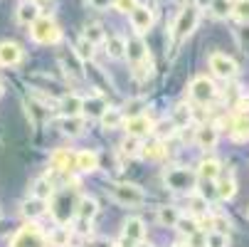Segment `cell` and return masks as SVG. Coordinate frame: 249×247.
<instances>
[{"label":"cell","mask_w":249,"mask_h":247,"mask_svg":"<svg viewBox=\"0 0 249 247\" xmlns=\"http://www.w3.org/2000/svg\"><path fill=\"white\" fill-rule=\"evenodd\" d=\"M30 35H32V40L37 42V45H57V42L62 40L59 25H57L52 18H42V15L32 22Z\"/></svg>","instance_id":"cell-1"},{"label":"cell","mask_w":249,"mask_h":247,"mask_svg":"<svg viewBox=\"0 0 249 247\" xmlns=\"http://www.w3.org/2000/svg\"><path fill=\"white\" fill-rule=\"evenodd\" d=\"M197 22H200V8L197 5H185L180 10V15L175 18V25H173L175 40L180 42V40L190 38V35L195 32V27H197Z\"/></svg>","instance_id":"cell-2"},{"label":"cell","mask_w":249,"mask_h":247,"mask_svg":"<svg viewBox=\"0 0 249 247\" xmlns=\"http://www.w3.org/2000/svg\"><path fill=\"white\" fill-rule=\"evenodd\" d=\"M163 181H165V186H168L170 190L183 193V190H193V188H195L197 173L190 171V168H170V171H165Z\"/></svg>","instance_id":"cell-3"},{"label":"cell","mask_w":249,"mask_h":247,"mask_svg":"<svg viewBox=\"0 0 249 247\" xmlns=\"http://www.w3.org/2000/svg\"><path fill=\"white\" fill-rule=\"evenodd\" d=\"M10 247H47V237L42 235V230L37 225L27 223L25 228H20L13 240H10Z\"/></svg>","instance_id":"cell-4"},{"label":"cell","mask_w":249,"mask_h":247,"mask_svg":"<svg viewBox=\"0 0 249 247\" xmlns=\"http://www.w3.org/2000/svg\"><path fill=\"white\" fill-rule=\"evenodd\" d=\"M111 195H114L116 203L128 205V208L146 203V193L141 190L138 186H133V183H116V186H111Z\"/></svg>","instance_id":"cell-5"},{"label":"cell","mask_w":249,"mask_h":247,"mask_svg":"<svg viewBox=\"0 0 249 247\" xmlns=\"http://www.w3.org/2000/svg\"><path fill=\"white\" fill-rule=\"evenodd\" d=\"M143 235H146L143 220L141 218H128L124 223V232H121L119 247H136L138 242H143Z\"/></svg>","instance_id":"cell-6"},{"label":"cell","mask_w":249,"mask_h":247,"mask_svg":"<svg viewBox=\"0 0 249 247\" xmlns=\"http://www.w3.org/2000/svg\"><path fill=\"white\" fill-rule=\"evenodd\" d=\"M217 96V87L212 84V79L207 77H195L190 82V99L197 104H210L212 99Z\"/></svg>","instance_id":"cell-7"},{"label":"cell","mask_w":249,"mask_h":247,"mask_svg":"<svg viewBox=\"0 0 249 247\" xmlns=\"http://www.w3.org/2000/svg\"><path fill=\"white\" fill-rule=\"evenodd\" d=\"M210 69L215 72L220 79H234L237 77V62L222 52H212L210 55Z\"/></svg>","instance_id":"cell-8"},{"label":"cell","mask_w":249,"mask_h":247,"mask_svg":"<svg viewBox=\"0 0 249 247\" xmlns=\"http://www.w3.org/2000/svg\"><path fill=\"white\" fill-rule=\"evenodd\" d=\"M153 129H156V124H153V119L146 116V114L131 116V119L126 121V133L133 136V138H143V136L153 133Z\"/></svg>","instance_id":"cell-9"},{"label":"cell","mask_w":249,"mask_h":247,"mask_svg":"<svg viewBox=\"0 0 249 247\" xmlns=\"http://www.w3.org/2000/svg\"><path fill=\"white\" fill-rule=\"evenodd\" d=\"M131 25H133V30H136L138 35L148 32V30L153 27V10L146 8V5H136V8L131 10Z\"/></svg>","instance_id":"cell-10"},{"label":"cell","mask_w":249,"mask_h":247,"mask_svg":"<svg viewBox=\"0 0 249 247\" xmlns=\"http://www.w3.org/2000/svg\"><path fill=\"white\" fill-rule=\"evenodd\" d=\"M22 62V47L18 42H0V64L15 67Z\"/></svg>","instance_id":"cell-11"},{"label":"cell","mask_w":249,"mask_h":247,"mask_svg":"<svg viewBox=\"0 0 249 247\" xmlns=\"http://www.w3.org/2000/svg\"><path fill=\"white\" fill-rule=\"evenodd\" d=\"M217 138H220V133H217V129L212 126V124H202L195 131V144L200 149H215L217 146Z\"/></svg>","instance_id":"cell-12"},{"label":"cell","mask_w":249,"mask_h":247,"mask_svg":"<svg viewBox=\"0 0 249 247\" xmlns=\"http://www.w3.org/2000/svg\"><path fill=\"white\" fill-rule=\"evenodd\" d=\"M57 107L64 116H82L84 114V99L77 94H67V96H62V101Z\"/></svg>","instance_id":"cell-13"},{"label":"cell","mask_w":249,"mask_h":247,"mask_svg":"<svg viewBox=\"0 0 249 247\" xmlns=\"http://www.w3.org/2000/svg\"><path fill=\"white\" fill-rule=\"evenodd\" d=\"M15 18H18V22H22V25H32L35 20L40 18V5L35 3V0H25V3L18 5Z\"/></svg>","instance_id":"cell-14"},{"label":"cell","mask_w":249,"mask_h":247,"mask_svg":"<svg viewBox=\"0 0 249 247\" xmlns=\"http://www.w3.org/2000/svg\"><path fill=\"white\" fill-rule=\"evenodd\" d=\"M197 178L205 181V183H215V181L220 178V163H217L215 158L200 161V166H197Z\"/></svg>","instance_id":"cell-15"},{"label":"cell","mask_w":249,"mask_h":247,"mask_svg":"<svg viewBox=\"0 0 249 247\" xmlns=\"http://www.w3.org/2000/svg\"><path fill=\"white\" fill-rule=\"evenodd\" d=\"M126 57H128V62H131V64H138V62L148 59L146 42L141 40V38H136V40H128V42H126Z\"/></svg>","instance_id":"cell-16"},{"label":"cell","mask_w":249,"mask_h":247,"mask_svg":"<svg viewBox=\"0 0 249 247\" xmlns=\"http://www.w3.org/2000/svg\"><path fill=\"white\" fill-rule=\"evenodd\" d=\"M74 168H79L82 173H91L99 168V153L96 151H79L74 156Z\"/></svg>","instance_id":"cell-17"},{"label":"cell","mask_w":249,"mask_h":247,"mask_svg":"<svg viewBox=\"0 0 249 247\" xmlns=\"http://www.w3.org/2000/svg\"><path fill=\"white\" fill-rule=\"evenodd\" d=\"M22 215L27 218V220H35V218H40L42 213H45V210H47V200H42V198H27L25 203H22Z\"/></svg>","instance_id":"cell-18"},{"label":"cell","mask_w":249,"mask_h":247,"mask_svg":"<svg viewBox=\"0 0 249 247\" xmlns=\"http://www.w3.org/2000/svg\"><path fill=\"white\" fill-rule=\"evenodd\" d=\"M96 213H99V205H96V200L94 198H79V203H77V215L84 220V223H91L94 218H96Z\"/></svg>","instance_id":"cell-19"},{"label":"cell","mask_w":249,"mask_h":247,"mask_svg":"<svg viewBox=\"0 0 249 247\" xmlns=\"http://www.w3.org/2000/svg\"><path fill=\"white\" fill-rule=\"evenodd\" d=\"M50 161H52V168H57V171H72L74 168V153H69L67 149H57Z\"/></svg>","instance_id":"cell-20"},{"label":"cell","mask_w":249,"mask_h":247,"mask_svg":"<svg viewBox=\"0 0 249 247\" xmlns=\"http://www.w3.org/2000/svg\"><path fill=\"white\" fill-rule=\"evenodd\" d=\"M215 193H217L220 200H232V198H234V193H237V183H234L232 175H227V178H217V181H215Z\"/></svg>","instance_id":"cell-21"},{"label":"cell","mask_w":249,"mask_h":247,"mask_svg":"<svg viewBox=\"0 0 249 247\" xmlns=\"http://www.w3.org/2000/svg\"><path fill=\"white\" fill-rule=\"evenodd\" d=\"M232 138L234 141L249 138V114H237V119L232 121Z\"/></svg>","instance_id":"cell-22"},{"label":"cell","mask_w":249,"mask_h":247,"mask_svg":"<svg viewBox=\"0 0 249 247\" xmlns=\"http://www.w3.org/2000/svg\"><path fill=\"white\" fill-rule=\"evenodd\" d=\"M178 220H180V213H178V208H173V205H163V208H158V223H160L163 228H175Z\"/></svg>","instance_id":"cell-23"},{"label":"cell","mask_w":249,"mask_h":247,"mask_svg":"<svg viewBox=\"0 0 249 247\" xmlns=\"http://www.w3.org/2000/svg\"><path fill=\"white\" fill-rule=\"evenodd\" d=\"M59 129H62V133H67V136H79L82 129H84V121H82V116H64V119L59 121Z\"/></svg>","instance_id":"cell-24"},{"label":"cell","mask_w":249,"mask_h":247,"mask_svg":"<svg viewBox=\"0 0 249 247\" xmlns=\"http://www.w3.org/2000/svg\"><path fill=\"white\" fill-rule=\"evenodd\" d=\"M99 121H101V126L104 129H119L121 124H124V114L119 112V109H106L101 116H99Z\"/></svg>","instance_id":"cell-25"},{"label":"cell","mask_w":249,"mask_h":247,"mask_svg":"<svg viewBox=\"0 0 249 247\" xmlns=\"http://www.w3.org/2000/svg\"><path fill=\"white\" fill-rule=\"evenodd\" d=\"M210 13L217 20H227L232 15V3L230 0H210Z\"/></svg>","instance_id":"cell-26"},{"label":"cell","mask_w":249,"mask_h":247,"mask_svg":"<svg viewBox=\"0 0 249 247\" xmlns=\"http://www.w3.org/2000/svg\"><path fill=\"white\" fill-rule=\"evenodd\" d=\"M106 52H109V57H124L126 55V40L119 38V35H114V38L106 40Z\"/></svg>","instance_id":"cell-27"},{"label":"cell","mask_w":249,"mask_h":247,"mask_svg":"<svg viewBox=\"0 0 249 247\" xmlns=\"http://www.w3.org/2000/svg\"><path fill=\"white\" fill-rule=\"evenodd\" d=\"M84 40H87V42H91V45L106 42V35H104L101 25H96V22H89V25L84 27Z\"/></svg>","instance_id":"cell-28"},{"label":"cell","mask_w":249,"mask_h":247,"mask_svg":"<svg viewBox=\"0 0 249 247\" xmlns=\"http://www.w3.org/2000/svg\"><path fill=\"white\" fill-rule=\"evenodd\" d=\"M205 247H230L227 232H217V230L207 232V235H205Z\"/></svg>","instance_id":"cell-29"},{"label":"cell","mask_w":249,"mask_h":247,"mask_svg":"<svg viewBox=\"0 0 249 247\" xmlns=\"http://www.w3.org/2000/svg\"><path fill=\"white\" fill-rule=\"evenodd\" d=\"M106 109H109V107H106V104H104V99H89V101H84V114H89V116H94V119H99Z\"/></svg>","instance_id":"cell-30"},{"label":"cell","mask_w":249,"mask_h":247,"mask_svg":"<svg viewBox=\"0 0 249 247\" xmlns=\"http://www.w3.org/2000/svg\"><path fill=\"white\" fill-rule=\"evenodd\" d=\"M232 18L249 25V0H237V3H232Z\"/></svg>","instance_id":"cell-31"},{"label":"cell","mask_w":249,"mask_h":247,"mask_svg":"<svg viewBox=\"0 0 249 247\" xmlns=\"http://www.w3.org/2000/svg\"><path fill=\"white\" fill-rule=\"evenodd\" d=\"M32 188H35V190H32V195H35V198H42V200L52 198V183H50L47 178H37Z\"/></svg>","instance_id":"cell-32"},{"label":"cell","mask_w":249,"mask_h":247,"mask_svg":"<svg viewBox=\"0 0 249 247\" xmlns=\"http://www.w3.org/2000/svg\"><path fill=\"white\" fill-rule=\"evenodd\" d=\"M143 153L146 158H151V161H158V158H163V153H165V149H163V144L160 141H153V144H148V146H143Z\"/></svg>","instance_id":"cell-33"},{"label":"cell","mask_w":249,"mask_h":247,"mask_svg":"<svg viewBox=\"0 0 249 247\" xmlns=\"http://www.w3.org/2000/svg\"><path fill=\"white\" fill-rule=\"evenodd\" d=\"M50 242L54 247H67L69 245V228H57L52 235H50Z\"/></svg>","instance_id":"cell-34"},{"label":"cell","mask_w":249,"mask_h":247,"mask_svg":"<svg viewBox=\"0 0 249 247\" xmlns=\"http://www.w3.org/2000/svg\"><path fill=\"white\" fill-rule=\"evenodd\" d=\"M175 228L180 230L183 235H188V237L197 235V223H195L193 218H183V215H180V220H178V225H175Z\"/></svg>","instance_id":"cell-35"},{"label":"cell","mask_w":249,"mask_h":247,"mask_svg":"<svg viewBox=\"0 0 249 247\" xmlns=\"http://www.w3.org/2000/svg\"><path fill=\"white\" fill-rule=\"evenodd\" d=\"M190 121V109L185 107V104H180V107H175V114H173V124L175 126H185Z\"/></svg>","instance_id":"cell-36"},{"label":"cell","mask_w":249,"mask_h":247,"mask_svg":"<svg viewBox=\"0 0 249 247\" xmlns=\"http://www.w3.org/2000/svg\"><path fill=\"white\" fill-rule=\"evenodd\" d=\"M77 57H79V59H84V62H87V59H91V57H94V45H91V42H87V40L82 38V40L77 42Z\"/></svg>","instance_id":"cell-37"},{"label":"cell","mask_w":249,"mask_h":247,"mask_svg":"<svg viewBox=\"0 0 249 247\" xmlns=\"http://www.w3.org/2000/svg\"><path fill=\"white\" fill-rule=\"evenodd\" d=\"M138 149H143V146H141V144H138V138H133V136H128V138L124 141V151H126L128 156H136V153H141Z\"/></svg>","instance_id":"cell-38"},{"label":"cell","mask_w":249,"mask_h":247,"mask_svg":"<svg viewBox=\"0 0 249 247\" xmlns=\"http://www.w3.org/2000/svg\"><path fill=\"white\" fill-rule=\"evenodd\" d=\"M136 5H138V0H114V8L119 13H131Z\"/></svg>","instance_id":"cell-39"},{"label":"cell","mask_w":249,"mask_h":247,"mask_svg":"<svg viewBox=\"0 0 249 247\" xmlns=\"http://www.w3.org/2000/svg\"><path fill=\"white\" fill-rule=\"evenodd\" d=\"M141 107H143V99H133V101H128V104H126L128 119H131V116H138V114H143V112H141Z\"/></svg>","instance_id":"cell-40"},{"label":"cell","mask_w":249,"mask_h":247,"mask_svg":"<svg viewBox=\"0 0 249 247\" xmlns=\"http://www.w3.org/2000/svg\"><path fill=\"white\" fill-rule=\"evenodd\" d=\"M89 3V8H94V10H106L109 5H114V0H87Z\"/></svg>","instance_id":"cell-41"},{"label":"cell","mask_w":249,"mask_h":247,"mask_svg":"<svg viewBox=\"0 0 249 247\" xmlns=\"http://www.w3.org/2000/svg\"><path fill=\"white\" fill-rule=\"evenodd\" d=\"M193 210H195V213H205V210H207V200L200 198V195H195L193 198Z\"/></svg>","instance_id":"cell-42"},{"label":"cell","mask_w":249,"mask_h":247,"mask_svg":"<svg viewBox=\"0 0 249 247\" xmlns=\"http://www.w3.org/2000/svg\"><path fill=\"white\" fill-rule=\"evenodd\" d=\"M239 42H242L244 47H249V27H247V25L239 30Z\"/></svg>","instance_id":"cell-43"},{"label":"cell","mask_w":249,"mask_h":247,"mask_svg":"<svg viewBox=\"0 0 249 247\" xmlns=\"http://www.w3.org/2000/svg\"><path fill=\"white\" fill-rule=\"evenodd\" d=\"M136 247H153V245H146V242H138Z\"/></svg>","instance_id":"cell-44"}]
</instances>
